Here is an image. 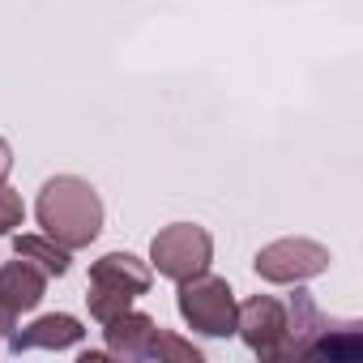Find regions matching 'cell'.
Listing matches in <instances>:
<instances>
[{"label": "cell", "mask_w": 363, "mask_h": 363, "mask_svg": "<svg viewBox=\"0 0 363 363\" xmlns=\"http://www.w3.org/2000/svg\"><path fill=\"white\" fill-rule=\"evenodd\" d=\"M210 261H214V240L197 223H171L150 244V265L171 282H184V278L210 269Z\"/></svg>", "instance_id": "cell-3"}, {"label": "cell", "mask_w": 363, "mask_h": 363, "mask_svg": "<svg viewBox=\"0 0 363 363\" xmlns=\"http://www.w3.org/2000/svg\"><path fill=\"white\" fill-rule=\"evenodd\" d=\"M13 252L26 257L30 265H39L48 278L69 274V248H60V244L48 240V235H13Z\"/></svg>", "instance_id": "cell-11"}, {"label": "cell", "mask_w": 363, "mask_h": 363, "mask_svg": "<svg viewBox=\"0 0 363 363\" xmlns=\"http://www.w3.org/2000/svg\"><path fill=\"white\" fill-rule=\"evenodd\" d=\"M329 248L325 244H316V240H274V244H265L261 252H257V278L261 282H278V286H299V282H308V278H316V274H325L329 269Z\"/></svg>", "instance_id": "cell-4"}, {"label": "cell", "mask_w": 363, "mask_h": 363, "mask_svg": "<svg viewBox=\"0 0 363 363\" xmlns=\"http://www.w3.org/2000/svg\"><path fill=\"white\" fill-rule=\"evenodd\" d=\"M86 303H90V316L107 325L111 316H120V312L133 308V295H128V291H116V286H103V282H90Z\"/></svg>", "instance_id": "cell-13"}, {"label": "cell", "mask_w": 363, "mask_h": 363, "mask_svg": "<svg viewBox=\"0 0 363 363\" xmlns=\"http://www.w3.org/2000/svg\"><path fill=\"white\" fill-rule=\"evenodd\" d=\"M154 316H145V312H120V316H111L107 320V354H116V359H145V346H150V337H154Z\"/></svg>", "instance_id": "cell-10"}, {"label": "cell", "mask_w": 363, "mask_h": 363, "mask_svg": "<svg viewBox=\"0 0 363 363\" xmlns=\"http://www.w3.org/2000/svg\"><path fill=\"white\" fill-rule=\"evenodd\" d=\"M235 333L248 342L252 354L282 359V346H286V303H278L274 295L244 299L240 312H235Z\"/></svg>", "instance_id": "cell-5"}, {"label": "cell", "mask_w": 363, "mask_h": 363, "mask_svg": "<svg viewBox=\"0 0 363 363\" xmlns=\"http://www.w3.org/2000/svg\"><path fill=\"white\" fill-rule=\"evenodd\" d=\"M9 167H13V150H9V141H5V137H0V184H5Z\"/></svg>", "instance_id": "cell-15"}, {"label": "cell", "mask_w": 363, "mask_h": 363, "mask_svg": "<svg viewBox=\"0 0 363 363\" xmlns=\"http://www.w3.org/2000/svg\"><path fill=\"white\" fill-rule=\"evenodd\" d=\"M333 325H337V320L325 316L308 291H295L291 303H286V346H282V359H303L308 346H312L325 329H333Z\"/></svg>", "instance_id": "cell-6"}, {"label": "cell", "mask_w": 363, "mask_h": 363, "mask_svg": "<svg viewBox=\"0 0 363 363\" xmlns=\"http://www.w3.org/2000/svg\"><path fill=\"white\" fill-rule=\"evenodd\" d=\"M90 282H103V286H116V291H128L133 299L150 291L154 282V269L145 261H137L133 252H107L90 265Z\"/></svg>", "instance_id": "cell-9"}, {"label": "cell", "mask_w": 363, "mask_h": 363, "mask_svg": "<svg viewBox=\"0 0 363 363\" xmlns=\"http://www.w3.org/2000/svg\"><path fill=\"white\" fill-rule=\"evenodd\" d=\"M22 218H26L22 197H18L9 184H0V235H13V231L22 227Z\"/></svg>", "instance_id": "cell-14"}, {"label": "cell", "mask_w": 363, "mask_h": 363, "mask_svg": "<svg viewBox=\"0 0 363 363\" xmlns=\"http://www.w3.org/2000/svg\"><path fill=\"white\" fill-rule=\"evenodd\" d=\"M48 295V274L39 265H30L26 257L0 265V303H5L9 312H35Z\"/></svg>", "instance_id": "cell-7"}, {"label": "cell", "mask_w": 363, "mask_h": 363, "mask_svg": "<svg viewBox=\"0 0 363 363\" xmlns=\"http://www.w3.org/2000/svg\"><path fill=\"white\" fill-rule=\"evenodd\" d=\"M145 359H158V363H201L206 354H201L193 342H184L179 333L154 329V337H150V346H145Z\"/></svg>", "instance_id": "cell-12"}, {"label": "cell", "mask_w": 363, "mask_h": 363, "mask_svg": "<svg viewBox=\"0 0 363 363\" xmlns=\"http://www.w3.org/2000/svg\"><path fill=\"white\" fill-rule=\"evenodd\" d=\"M35 218H39L48 240L77 252V248H90L99 240V231H103V201H99L90 179L56 175V179L43 184V193L35 201Z\"/></svg>", "instance_id": "cell-1"}, {"label": "cell", "mask_w": 363, "mask_h": 363, "mask_svg": "<svg viewBox=\"0 0 363 363\" xmlns=\"http://www.w3.org/2000/svg\"><path fill=\"white\" fill-rule=\"evenodd\" d=\"M82 337H86L82 320H77V316L56 312V316H39L30 329L13 333V337H9V346H13L18 354H22V350H69V346H77Z\"/></svg>", "instance_id": "cell-8"}, {"label": "cell", "mask_w": 363, "mask_h": 363, "mask_svg": "<svg viewBox=\"0 0 363 363\" xmlns=\"http://www.w3.org/2000/svg\"><path fill=\"white\" fill-rule=\"evenodd\" d=\"M179 316L189 320V329L206 333V337H231L235 333V291L227 286V278H214V274H193L179 282Z\"/></svg>", "instance_id": "cell-2"}, {"label": "cell", "mask_w": 363, "mask_h": 363, "mask_svg": "<svg viewBox=\"0 0 363 363\" xmlns=\"http://www.w3.org/2000/svg\"><path fill=\"white\" fill-rule=\"evenodd\" d=\"M18 329V312H9L5 303H0V333H13Z\"/></svg>", "instance_id": "cell-16"}]
</instances>
